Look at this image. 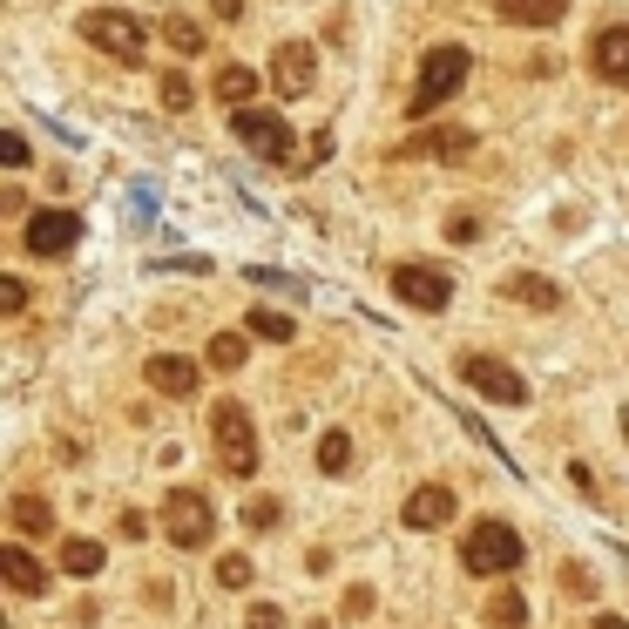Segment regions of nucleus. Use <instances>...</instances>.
Instances as JSON below:
<instances>
[{"label":"nucleus","mask_w":629,"mask_h":629,"mask_svg":"<svg viewBox=\"0 0 629 629\" xmlns=\"http://www.w3.org/2000/svg\"><path fill=\"white\" fill-rule=\"evenodd\" d=\"M0 576H8V589H14V596H41V589H48L41 562H35L21 542H8V549H0Z\"/></svg>","instance_id":"obj_14"},{"label":"nucleus","mask_w":629,"mask_h":629,"mask_svg":"<svg viewBox=\"0 0 629 629\" xmlns=\"http://www.w3.org/2000/svg\"><path fill=\"white\" fill-rule=\"evenodd\" d=\"M14 528H21V534H48V528H55V508H48L41 494H21V501H14Z\"/></svg>","instance_id":"obj_21"},{"label":"nucleus","mask_w":629,"mask_h":629,"mask_svg":"<svg viewBox=\"0 0 629 629\" xmlns=\"http://www.w3.org/2000/svg\"><path fill=\"white\" fill-rule=\"evenodd\" d=\"M156 102H163V109H190V81H184V75L169 68V75L156 81Z\"/></svg>","instance_id":"obj_26"},{"label":"nucleus","mask_w":629,"mask_h":629,"mask_svg":"<svg viewBox=\"0 0 629 629\" xmlns=\"http://www.w3.org/2000/svg\"><path fill=\"white\" fill-rule=\"evenodd\" d=\"M278 514H285V508H278L272 494H250V508H244V521H250V528H272Z\"/></svg>","instance_id":"obj_29"},{"label":"nucleus","mask_w":629,"mask_h":629,"mask_svg":"<svg viewBox=\"0 0 629 629\" xmlns=\"http://www.w3.org/2000/svg\"><path fill=\"white\" fill-rule=\"evenodd\" d=\"M345 616H373V589H352L345 596Z\"/></svg>","instance_id":"obj_33"},{"label":"nucleus","mask_w":629,"mask_h":629,"mask_svg":"<svg viewBox=\"0 0 629 629\" xmlns=\"http://www.w3.org/2000/svg\"><path fill=\"white\" fill-rule=\"evenodd\" d=\"M508 298H521V305H542V312H549L562 292H556L549 278H508Z\"/></svg>","instance_id":"obj_25"},{"label":"nucleus","mask_w":629,"mask_h":629,"mask_svg":"<svg viewBox=\"0 0 629 629\" xmlns=\"http://www.w3.org/2000/svg\"><path fill=\"white\" fill-rule=\"evenodd\" d=\"M61 569H68V576H96V569H102V542L68 534V542H61Z\"/></svg>","instance_id":"obj_18"},{"label":"nucleus","mask_w":629,"mask_h":629,"mask_svg":"<svg viewBox=\"0 0 629 629\" xmlns=\"http://www.w3.org/2000/svg\"><path fill=\"white\" fill-rule=\"evenodd\" d=\"M244 325H250V338H272V345H292V338H298V325H292L285 312H272V305H257Z\"/></svg>","instance_id":"obj_19"},{"label":"nucleus","mask_w":629,"mask_h":629,"mask_svg":"<svg viewBox=\"0 0 629 629\" xmlns=\"http://www.w3.org/2000/svg\"><path fill=\"white\" fill-rule=\"evenodd\" d=\"M468 68H474V55H468L461 41H440V48H426L420 81H413V116H433L440 102H454L461 88H468Z\"/></svg>","instance_id":"obj_1"},{"label":"nucleus","mask_w":629,"mask_h":629,"mask_svg":"<svg viewBox=\"0 0 629 629\" xmlns=\"http://www.w3.org/2000/svg\"><path fill=\"white\" fill-rule=\"evenodd\" d=\"M244 352H250V338H244V332H217V338L204 345V358H210L217 373H237V366H244Z\"/></svg>","instance_id":"obj_20"},{"label":"nucleus","mask_w":629,"mask_h":629,"mask_svg":"<svg viewBox=\"0 0 629 629\" xmlns=\"http://www.w3.org/2000/svg\"><path fill=\"white\" fill-rule=\"evenodd\" d=\"M596 629H629V622L622 616H596Z\"/></svg>","instance_id":"obj_35"},{"label":"nucleus","mask_w":629,"mask_h":629,"mask_svg":"<svg viewBox=\"0 0 629 629\" xmlns=\"http://www.w3.org/2000/svg\"><path fill=\"white\" fill-rule=\"evenodd\" d=\"M589 68H596V81L629 88V28H602V35L589 41Z\"/></svg>","instance_id":"obj_11"},{"label":"nucleus","mask_w":629,"mask_h":629,"mask_svg":"<svg viewBox=\"0 0 629 629\" xmlns=\"http://www.w3.org/2000/svg\"><path fill=\"white\" fill-rule=\"evenodd\" d=\"M210 88H217V102H230V109H244V102L257 96V75L230 61V68H217V81H210Z\"/></svg>","instance_id":"obj_17"},{"label":"nucleus","mask_w":629,"mask_h":629,"mask_svg":"<svg viewBox=\"0 0 629 629\" xmlns=\"http://www.w3.org/2000/svg\"><path fill=\"white\" fill-rule=\"evenodd\" d=\"M454 521V488H413L406 494V528H446Z\"/></svg>","instance_id":"obj_13"},{"label":"nucleus","mask_w":629,"mask_h":629,"mask_svg":"<svg viewBox=\"0 0 629 629\" xmlns=\"http://www.w3.org/2000/svg\"><path fill=\"white\" fill-rule=\"evenodd\" d=\"M210 446H217V461H224L230 481H250L257 474V426H250V413L237 400H224L210 413Z\"/></svg>","instance_id":"obj_4"},{"label":"nucleus","mask_w":629,"mask_h":629,"mask_svg":"<svg viewBox=\"0 0 629 629\" xmlns=\"http://www.w3.org/2000/svg\"><path fill=\"white\" fill-rule=\"evenodd\" d=\"M622 433H629V406H622Z\"/></svg>","instance_id":"obj_36"},{"label":"nucleus","mask_w":629,"mask_h":629,"mask_svg":"<svg viewBox=\"0 0 629 629\" xmlns=\"http://www.w3.org/2000/svg\"><path fill=\"white\" fill-rule=\"evenodd\" d=\"M237 142L264 163H292V122L278 109H237Z\"/></svg>","instance_id":"obj_7"},{"label":"nucleus","mask_w":629,"mask_h":629,"mask_svg":"<svg viewBox=\"0 0 629 629\" xmlns=\"http://www.w3.org/2000/svg\"><path fill=\"white\" fill-rule=\"evenodd\" d=\"M393 292H400L413 312H446V298H454V278L433 272V264H400V272H393Z\"/></svg>","instance_id":"obj_9"},{"label":"nucleus","mask_w":629,"mask_h":629,"mask_svg":"<svg viewBox=\"0 0 629 629\" xmlns=\"http://www.w3.org/2000/svg\"><path fill=\"white\" fill-rule=\"evenodd\" d=\"M81 41H88V48H102V55H116L122 68H136L149 35H142V21L122 14V8H88V14H81Z\"/></svg>","instance_id":"obj_5"},{"label":"nucleus","mask_w":629,"mask_h":629,"mask_svg":"<svg viewBox=\"0 0 629 629\" xmlns=\"http://www.w3.org/2000/svg\"><path fill=\"white\" fill-rule=\"evenodd\" d=\"M312 81H318V48L312 41H285L272 55V88L285 102H298V96H312Z\"/></svg>","instance_id":"obj_8"},{"label":"nucleus","mask_w":629,"mask_h":629,"mask_svg":"<svg viewBox=\"0 0 629 629\" xmlns=\"http://www.w3.org/2000/svg\"><path fill=\"white\" fill-rule=\"evenodd\" d=\"M488 622H494V629H521V622H528V596H521V589H501V596L488 602Z\"/></svg>","instance_id":"obj_22"},{"label":"nucleus","mask_w":629,"mask_h":629,"mask_svg":"<svg viewBox=\"0 0 629 629\" xmlns=\"http://www.w3.org/2000/svg\"><path fill=\"white\" fill-rule=\"evenodd\" d=\"M142 380H149L163 400H190V393H197V366H190V358H176V352H156L149 366H142Z\"/></svg>","instance_id":"obj_12"},{"label":"nucleus","mask_w":629,"mask_h":629,"mask_svg":"<svg viewBox=\"0 0 629 629\" xmlns=\"http://www.w3.org/2000/svg\"><path fill=\"white\" fill-rule=\"evenodd\" d=\"M75 237H81V217L75 210H35L28 217V230H21V244L35 250V257H61V250H75Z\"/></svg>","instance_id":"obj_10"},{"label":"nucleus","mask_w":629,"mask_h":629,"mask_svg":"<svg viewBox=\"0 0 629 629\" xmlns=\"http://www.w3.org/2000/svg\"><path fill=\"white\" fill-rule=\"evenodd\" d=\"M163 542L176 549H210L217 542V508L204 488H169L163 494Z\"/></svg>","instance_id":"obj_2"},{"label":"nucleus","mask_w":629,"mask_h":629,"mask_svg":"<svg viewBox=\"0 0 629 629\" xmlns=\"http://www.w3.org/2000/svg\"><path fill=\"white\" fill-rule=\"evenodd\" d=\"M0 156H8V169H28V136L8 129V136H0Z\"/></svg>","instance_id":"obj_31"},{"label":"nucleus","mask_w":629,"mask_h":629,"mask_svg":"<svg viewBox=\"0 0 629 629\" xmlns=\"http://www.w3.org/2000/svg\"><path fill=\"white\" fill-rule=\"evenodd\" d=\"M521 556H528V542L508 521H474L468 542H461V569L468 576H508V569H521Z\"/></svg>","instance_id":"obj_3"},{"label":"nucleus","mask_w":629,"mask_h":629,"mask_svg":"<svg viewBox=\"0 0 629 629\" xmlns=\"http://www.w3.org/2000/svg\"><path fill=\"white\" fill-rule=\"evenodd\" d=\"M461 380L481 393V400H494V406H528V380L508 366V358H488V352H468L461 358Z\"/></svg>","instance_id":"obj_6"},{"label":"nucleus","mask_w":629,"mask_h":629,"mask_svg":"<svg viewBox=\"0 0 629 629\" xmlns=\"http://www.w3.org/2000/svg\"><path fill=\"white\" fill-rule=\"evenodd\" d=\"M21 305H28V285H21V278H0V312H8V318H14Z\"/></svg>","instance_id":"obj_32"},{"label":"nucleus","mask_w":629,"mask_h":629,"mask_svg":"<svg viewBox=\"0 0 629 629\" xmlns=\"http://www.w3.org/2000/svg\"><path fill=\"white\" fill-rule=\"evenodd\" d=\"M217 582H224V589H244V582H250V556H224V562H217Z\"/></svg>","instance_id":"obj_28"},{"label":"nucleus","mask_w":629,"mask_h":629,"mask_svg":"<svg viewBox=\"0 0 629 629\" xmlns=\"http://www.w3.org/2000/svg\"><path fill=\"white\" fill-rule=\"evenodd\" d=\"M163 41H169L176 55H204V28L184 21V14H169V21H163Z\"/></svg>","instance_id":"obj_23"},{"label":"nucleus","mask_w":629,"mask_h":629,"mask_svg":"<svg viewBox=\"0 0 629 629\" xmlns=\"http://www.w3.org/2000/svg\"><path fill=\"white\" fill-rule=\"evenodd\" d=\"M318 468H325V474H345V468H352V440H345L338 426L318 440Z\"/></svg>","instance_id":"obj_24"},{"label":"nucleus","mask_w":629,"mask_h":629,"mask_svg":"<svg viewBox=\"0 0 629 629\" xmlns=\"http://www.w3.org/2000/svg\"><path fill=\"white\" fill-rule=\"evenodd\" d=\"M474 149V136L468 129H426V136H413L400 156H433V163H454V156H468Z\"/></svg>","instance_id":"obj_16"},{"label":"nucleus","mask_w":629,"mask_h":629,"mask_svg":"<svg viewBox=\"0 0 629 629\" xmlns=\"http://www.w3.org/2000/svg\"><path fill=\"white\" fill-rule=\"evenodd\" d=\"M244 629H285V609L278 602H250L244 609Z\"/></svg>","instance_id":"obj_27"},{"label":"nucleus","mask_w":629,"mask_h":629,"mask_svg":"<svg viewBox=\"0 0 629 629\" xmlns=\"http://www.w3.org/2000/svg\"><path fill=\"white\" fill-rule=\"evenodd\" d=\"M217 14H224V21H237V14H244V0H217Z\"/></svg>","instance_id":"obj_34"},{"label":"nucleus","mask_w":629,"mask_h":629,"mask_svg":"<svg viewBox=\"0 0 629 629\" xmlns=\"http://www.w3.org/2000/svg\"><path fill=\"white\" fill-rule=\"evenodd\" d=\"M494 14L514 28H556L569 14V0H494Z\"/></svg>","instance_id":"obj_15"},{"label":"nucleus","mask_w":629,"mask_h":629,"mask_svg":"<svg viewBox=\"0 0 629 629\" xmlns=\"http://www.w3.org/2000/svg\"><path fill=\"white\" fill-rule=\"evenodd\" d=\"M446 237H454V244H474V237H481V217H474V210H454V217H446Z\"/></svg>","instance_id":"obj_30"}]
</instances>
